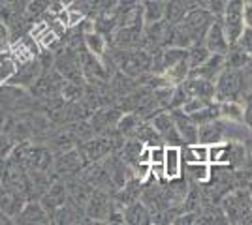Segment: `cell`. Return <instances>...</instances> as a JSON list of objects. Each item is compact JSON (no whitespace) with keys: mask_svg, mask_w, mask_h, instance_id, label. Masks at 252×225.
I'll list each match as a JSON object with an SVG mask.
<instances>
[{"mask_svg":"<svg viewBox=\"0 0 252 225\" xmlns=\"http://www.w3.org/2000/svg\"><path fill=\"white\" fill-rule=\"evenodd\" d=\"M247 92V77L245 72L237 68H224L215 79V100H241Z\"/></svg>","mask_w":252,"mask_h":225,"instance_id":"1","label":"cell"},{"mask_svg":"<svg viewBox=\"0 0 252 225\" xmlns=\"http://www.w3.org/2000/svg\"><path fill=\"white\" fill-rule=\"evenodd\" d=\"M113 62L123 72V74L130 75V77H141L151 72V64H153V53H149L141 47L136 49H117L113 54Z\"/></svg>","mask_w":252,"mask_h":225,"instance_id":"2","label":"cell"},{"mask_svg":"<svg viewBox=\"0 0 252 225\" xmlns=\"http://www.w3.org/2000/svg\"><path fill=\"white\" fill-rule=\"evenodd\" d=\"M243 4L245 0H228L226 8L222 11L220 19L224 32L228 38V43H235L239 40L241 32L245 30V21H243Z\"/></svg>","mask_w":252,"mask_h":225,"instance_id":"3","label":"cell"},{"mask_svg":"<svg viewBox=\"0 0 252 225\" xmlns=\"http://www.w3.org/2000/svg\"><path fill=\"white\" fill-rule=\"evenodd\" d=\"M213 19H215V15L209 10H205V8H194V10H190L185 15V19L181 21V25H183V28L190 36L192 43H198V42H203L205 32H207V28L211 26Z\"/></svg>","mask_w":252,"mask_h":225,"instance_id":"4","label":"cell"},{"mask_svg":"<svg viewBox=\"0 0 252 225\" xmlns=\"http://www.w3.org/2000/svg\"><path fill=\"white\" fill-rule=\"evenodd\" d=\"M113 206H115V201L109 197V193L96 188L91 193V199L85 204V214L94 222H107Z\"/></svg>","mask_w":252,"mask_h":225,"instance_id":"5","label":"cell"},{"mask_svg":"<svg viewBox=\"0 0 252 225\" xmlns=\"http://www.w3.org/2000/svg\"><path fill=\"white\" fill-rule=\"evenodd\" d=\"M153 124V128L158 131V135L162 137L166 147H183V139L179 135L177 126H175V120L171 117V113L168 111H158L155 117L149 120Z\"/></svg>","mask_w":252,"mask_h":225,"instance_id":"6","label":"cell"},{"mask_svg":"<svg viewBox=\"0 0 252 225\" xmlns=\"http://www.w3.org/2000/svg\"><path fill=\"white\" fill-rule=\"evenodd\" d=\"M251 197L245 192H233L224 199V212L231 222H243L251 212Z\"/></svg>","mask_w":252,"mask_h":225,"instance_id":"7","label":"cell"},{"mask_svg":"<svg viewBox=\"0 0 252 225\" xmlns=\"http://www.w3.org/2000/svg\"><path fill=\"white\" fill-rule=\"evenodd\" d=\"M55 68H57V74L61 75L63 79L75 81V83H81V79H83V70H81V62H79V53L66 51L64 54L57 56Z\"/></svg>","mask_w":252,"mask_h":225,"instance_id":"8","label":"cell"},{"mask_svg":"<svg viewBox=\"0 0 252 225\" xmlns=\"http://www.w3.org/2000/svg\"><path fill=\"white\" fill-rule=\"evenodd\" d=\"M203 43H205V47L209 49L211 53L224 54L226 51H228L230 43H228L226 32H224V26H222L220 15H215V19H213V23H211V26L207 28V32H205Z\"/></svg>","mask_w":252,"mask_h":225,"instance_id":"9","label":"cell"},{"mask_svg":"<svg viewBox=\"0 0 252 225\" xmlns=\"http://www.w3.org/2000/svg\"><path fill=\"white\" fill-rule=\"evenodd\" d=\"M181 86L185 88V92L189 98H207V100H215V83L209 79H203L198 75H189Z\"/></svg>","mask_w":252,"mask_h":225,"instance_id":"10","label":"cell"},{"mask_svg":"<svg viewBox=\"0 0 252 225\" xmlns=\"http://www.w3.org/2000/svg\"><path fill=\"white\" fill-rule=\"evenodd\" d=\"M171 117L175 120V126L185 145L198 143V124L192 122V118L183 109H171Z\"/></svg>","mask_w":252,"mask_h":225,"instance_id":"11","label":"cell"},{"mask_svg":"<svg viewBox=\"0 0 252 225\" xmlns=\"http://www.w3.org/2000/svg\"><path fill=\"white\" fill-rule=\"evenodd\" d=\"M121 111L119 109H96L93 111V118H91V126L94 129V133H107V131H111V129H115L117 122H119V118H121Z\"/></svg>","mask_w":252,"mask_h":225,"instance_id":"12","label":"cell"},{"mask_svg":"<svg viewBox=\"0 0 252 225\" xmlns=\"http://www.w3.org/2000/svg\"><path fill=\"white\" fill-rule=\"evenodd\" d=\"M83 163H85V158L83 154L79 152V150H66L63 152L57 161H55V171L59 173V175H66V176H70V175H77V173L83 169Z\"/></svg>","mask_w":252,"mask_h":225,"instance_id":"13","label":"cell"},{"mask_svg":"<svg viewBox=\"0 0 252 225\" xmlns=\"http://www.w3.org/2000/svg\"><path fill=\"white\" fill-rule=\"evenodd\" d=\"M42 75V66L38 64L34 58L17 64V72L10 79L11 85L15 86H31L38 81V77Z\"/></svg>","mask_w":252,"mask_h":225,"instance_id":"14","label":"cell"},{"mask_svg":"<svg viewBox=\"0 0 252 225\" xmlns=\"http://www.w3.org/2000/svg\"><path fill=\"white\" fill-rule=\"evenodd\" d=\"M198 8L194 0H166L164 2V19L169 25H175L185 19L190 10Z\"/></svg>","mask_w":252,"mask_h":225,"instance_id":"15","label":"cell"},{"mask_svg":"<svg viewBox=\"0 0 252 225\" xmlns=\"http://www.w3.org/2000/svg\"><path fill=\"white\" fill-rule=\"evenodd\" d=\"M25 201H27V197L23 193L10 190V188H4V186L0 188V210L4 214H8L10 218H15L19 214Z\"/></svg>","mask_w":252,"mask_h":225,"instance_id":"16","label":"cell"},{"mask_svg":"<svg viewBox=\"0 0 252 225\" xmlns=\"http://www.w3.org/2000/svg\"><path fill=\"white\" fill-rule=\"evenodd\" d=\"M15 220L19 224H45V222H49V212L43 208L42 203L31 201V203L23 204L19 214L15 216Z\"/></svg>","mask_w":252,"mask_h":225,"instance_id":"17","label":"cell"},{"mask_svg":"<svg viewBox=\"0 0 252 225\" xmlns=\"http://www.w3.org/2000/svg\"><path fill=\"white\" fill-rule=\"evenodd\" d=\"M222 70H224V54L220 53H211L209 58L203 62L201 66L190 70V75H198V77H203V79H209L215 83V79L219 77Z\"/></svg>","mask_w":252,"mask_h":225,"instance_id":"18","label":"cell"},{"mask_svg":"<svg viewBox=\"0 0 252 225\" xmlns=\"http://www.w3.org/2000/svg\"><path fill=\"white\" fill-rule=\"evenodd\" d=\"M224 141V118H217L213 122L198 126V143L217 145Z\"/></svg>","mask_w":252,"mask_h":225,"instance_id":"19","label":"cell"},{"mask_svg":"<svg viewBox=\"0 0 252 225\" xmlns=\"http://www.w3.org/2000/svg\"><path fill=\"white\" fill-rule=\"evenodd\" d=\"M27 8H29V0H0V19L8 26L11 23H19Z\"/></svg>","mask_w":252,"mask_h":225,"instance_id":"20","label":"cell"},{"mask_svg":"<svg viewBox=\"0 0 252 225\" xmlns=\"http://www.w3.org/2000/svg\"><path fill=\"white\" fill-rule=\"evenodd\" d=\"M181 165H183L181 147H166L164 150V176L166 178L181 176Z\"/></svg>","mask_w":252,"mask_h":225,"instance_id":"21","label":"cell"},{"mask_svg":"<svg viewBox=\"0 0 252 225\" xmlns=\"http://www.w3.org/2000/svg\"><path fill=\"white\" fill-rule=\"evenodd\" d=\"M66 192H68V190H66L64 184H53V186H49V190L45 192V195H43V199H42L43 208H45L47 212L55 214V210L61 208V206L66 203Z\"/></svg>","mask_w":252,"mask_h":225,"instance_id":"22","label":"cell"},{"mask_svg":"<svg viewBox=\"0 0 252 225\" xmlns=\"http://www.w3.org/2000/svg\"><path fill=\"white\" fill-rule=\"evenodd\" d=\"M123 214H125L126 224H151V210L139 199L134 201V203L126 204L125 208H123Z\"/></svg>","mask_w":252,"mask_h":225,"instance_id":"23","label":"cell"},{"mask_svg":"<svg viewBox=\"0 0 252 225\" xmlns=\"http://www.w3.org/2000/svg\"><path fill=\"white\" fill-rule=\"evenodd\" d=\"M143 150H145V145H143L141 141L136 139V137H128V141H125V143L121 145V158H123L130 167H134L137 161H139V158H141Z\"/></svg>","mask_w":252,"mask_h":225,"instance_id":"24","label":"cell"},{"mask_svg":"<svg viewBox=\"0 0 252 225\" xmlns=\"http://www.w3.org/2000/svg\"><path fill=\"white\" fill-rule=\"evenodd\" d=\"M251 62H252V56H249L235 43H231L230 47H228V51L224 53V68H237V70H241V68H245V66L251 64Z\"/></svg>","mask_w":252,"mask_h":225,"instance_id":"25","label":"cell"},{"mask_svg":"<svg viewBox=\"0 0 252 225\" xmlns=\"http://www.w3.org/2000/svg\"><path fill=\"white\" fill-rule=\"evenodd\" d=\"M219 111H220V118L233 120V122H243V117H245V105L241 100L219 101Z\"/></svg>","mask_w":252,"mask_h":225,"instance_id":"26","label":"cell"},{"mask_svg":"<svg viewBox=\"0 0 252 225\" xmlns=\"http://www.w3.org/2000/svg\"><path fill=\"white\" fill-rule=\"evenodd\" d=\"M85 42V49L89 53H93L98 58H104L105 49H107V40L104 38V34L96 32V30H91V32L85 34L83 38Z\"/></svg>","mask_w":252,"mask_h":225,"instance_id":"27","label":"cell"},{"mask_svg":"<svg viewBox=\"0 0 252 225\" xmlns=\"http://www.w3.org/2000/svg\"><path fill=\"white\" fill-rule=\"evenodd\" d=\"M141 122H143V120L137 117L136 113H130V111H128L126 115H121L115 128L123 137H134L137 128L141 126Z\"/></svg>","mask_w":252,"mask_h":225,"instance_id":"28","label":"cell"},{"mask_svg":"<svg viewBox=\"0 0 252 225\" xmlns=\"http://www.w3.org/2000/svg\"><path fill=\"white\" fill-rule=\"evenodd\" d=\"M189 117L192 118V122H194V124H198V126H201V124H207V122H213V120H217V118H220L219 101H215V100H213L211 103H207L205 107H201L200 111L190 113Z\"/></svg>","mask_w":252,"mask_h":225,"instance_id":"29","label":"cell"},{"mask_svg":"<svg viewBox=\"0 0 252 225\" xmlns=\"http://www.w3.org/2000/svg\"><path fill=\"white\" fill-rule=\"evenodd\" d=\"M143 23H157L164 19V0H143Z\"/></svg>","mask_w":252,"mask_h":225,"instance_id":"30","label":"cell"},{"mask_svg":"<svg viewBox=\"0 0 252 225\" xmlns=\"http://www.w3.org/2000/svg\"><path fill=\"white\" fill-rule=\"evenodd\" d=\"M91 193H93V186L85 180L70 184V201L81 208H85L87 201L91 199Z\"/></svg>","mask_w":252,"mask_h":225,"instance_id":"31","label":"cell"},{"mask_svg":"<svg viewBox=\"0 0 252 225\" xmlns=\"http://www.w3.org/2000/svg\"><path fill=\"white\" fill-rule=\"evenodd\" d=\"M187 51H189V53H187V60H189L190 70H194V68L201 66L207 58H209V54H211V51L205 47V43L203 42L192 43Z\"/></svg>","mask_w":252,"mask_h":225,"instance_id":"32","label":"cell"},{"mask_svg":"<svg viewBox=\"0 0 252 225\" xmlns=\"http://www.w3.org/2000/svg\"><path fill=\"white\" fill-rule=\"evenodd\" d=\"M17 72V60L10 54V51H0V85L10 83V79Z\"/></svg>","mask_w":252,"mask_h":225,"instance_id":"33","label":"cell"},{"mask_svg":"<svg viewBox=\"0 0 252 225\" xmlns=\"http://www.w3.org/2000/svg\"><path fill=\"white\" fill-rule=\"evenodd\" d=\"M187 173L194 182H207L211 167L207 165V161H187Z\"/></svg>","mask_w":252,"mask_h":225,"instance_id":"34","label":"cell"},{"mask_svg":"<svg viewBox=\"0 0 252 225\" xmlns=\"http://www.w3.org/2000/svg\"><path fill=\"white\" fill-rule=\"evenodd\" d=\"M185 156H187L185 161H209V145H203V143L187 145Z\"/></svg>","mask_w":252,"mask_h":225,"instance_id":"35","label":"cell"},{"mask_svg":"<svg viewBox=\"0 0 252 225\" xmlns=\"http://www.w3.org/2000/svg\"><path fill=\"white\" fill-rule=\"evenodd\" d=\"M117 4H119V0H83V6L89 8L94 15H100L104 11L113 10Z\"/></svg>","mask_w":252,"mask_h":225,"instance_id":"36","label":"cell"},{"mask_svg":"<svg viewBox=\"0 0 252 225\" xmlns=\"http://www.w3.org/2000/svg\"><path fill=\"white\" fill-rule=\"evenodd\" d=\"M194 2H196L198 8H205L213 15H222V11L228 4V0H194Z\"/></svg>","mask_w":252,"mask_h":225,"instance_id":"37","label":"cell"},{"mask_svg":"<svg viewBox=\"0 0 252 225\" xmlns=\"http://www.w3.org/2000/svg\"><path fill=\"white\" fill-rule=\"evenodd\" d=\"M235 45H239L245 53L249 54V56H252V28L245 26V30L241 32V36H239V40L235 42Z\"/></svg>","mask_w":252,"mask_h":225,"instance_id":"38","label":"cell"},{"mask_svg":"<svg viewBox=\"0 0 252 225\" xmlns=\"http://www.w3.org/2000/svg\"><path fill=\"white\" fill-rule=\"evenodd\" d=\"M13 147H15V143H13V139H11L10 135L0 133V160H8Z\"/></svg>","mask_w":252,"mask_h":225,"instance_id":"39","label":"cell"},{"mask_svg":"<svg viewBox=\"0 0 252 225\" xmlns=\"http://www.w3.org/2000/svg\"><path fill=\"white\" fill-rule=\"evenodd\" d=\"M10 26L0 19V51H6L10 47Z\"/></svg>","mask_w":252,"mask_h":225,"instance_id":"40","label":"cell"},{"mask_svg":"<svg viewBox=\"0 0 252 225\" xmlns=\"http://www.w3.org/2000/svg\"><path fill=\"white\" fill-rule=\"evenodd\" d=\"M243 21H245V26L252 28V2L243 4Z\"/></svg>","mask_w":252,"mask_h":225,"instance_id":"41","label":"cell"},{"mask_svg":"<svg viewBox=\"0 0 252 225\" xmlns=\"http://www.w3.org/2000/svg\"><path fill=\"white\" fill-rule=\"evenodd\" d=\"M8 222H10V216L4 214V212L0 210V224H8Z\"/></svg>","mask_w":252,"mask_h":225,"instance_id":"42","label":"cell"}]
</instances>
